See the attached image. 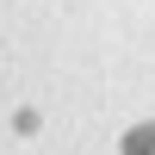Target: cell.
Instances as JSON below:
<instances>
[{"label": "cell", "instance_id": "6da1fadb", "mask_svg": "<svg viewBox=\"0 0 155 155\" xmlns=\"http://www.w3.org/2000/svg\"><path fill=\"white\" fill-rule=\"evenodd\" d=\"M118 155H155V118L130 124V130H124V143H118Z\"/></svg>", "mask_w": 155, "mask_h": 155}]
</instances>
